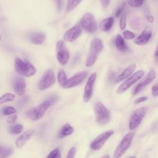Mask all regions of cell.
I'll return each mask as SVG.
<instances>
[{
    "label": "cell",
    "mask_w": 158,
    "mask_h": 158,
    "mask_svg": "<svg viewBox=\"0 0 158 158\" xmlns=\"http://www.w3.org/2000/svg\"><path fill=\"white\" fill-rule=\"evenodd\" d=\"M58 99L57 96H52L40 105L33 107L26 112L28 118L33 120H38L41 119L44 115L46 110L56 102Z\"/></svg>",
    "instance_id": "1"
},
{
    "label": "cell",
    "mask_w": 158,
    "mask_h": 158,
    "mask_svg": "<svg viewBox=\"0 0 158 158\" xmlns=\"http://www.w3.org/2000/svg\"><path fill=\"white\" fill-rule=\"evenodd\" d=\"M103 49V44L102 40L99 38H94L90 43V48L86 60V66H93L99 55Z\"/></svg>",
    "instance_id": "2"
},
{
    "label": "cell",
    "mask_w": 158,
    "mask_h": 158,
    "mask_svg": "<svg viewBox=\"0 0 158 158\" xmlns=\"http://www.w3.org/2000/svg\"><path fill=\"white\" fill-rule=\"evenodd\" d=\"M15 69L19 74L27 77H32L36 72V68L30 62L20 58L15 59Z\"/></svg>",
    "instance_id": "3"
},
{
    "label": "cell",
    "mask_w": 158,
    "mask_h": 158,
    "mask_svg": "<svg viewBox=\"0 0 158 158\" xmlns=\"http://www.w3.org/2000/svg\"><path fill=\"white\" fill-rule=\"evenodd\" d=\"M96 122L101 125H105L110 120V112L107 108L99 101L96 102L93 105Z\"/></svg>",
    "instance_id": "4"
},
{
    "label": "cell",
    "mask_w": 158,
    "mask_h": 158,
    "mask_svg": "<svg viewBox=\"0 0 158 158\" xmlns=\"http://www.w3.org/2000/svg\"><path fill=\"white\" fill-rule=\"evenodd\" d=\"M134 136V132H129L124 136L120 143L117 145L112 158H120L125 153L131 146Z\"/></svg>",
    "instance_id": "5"
},
{
    "label": "cell",
    "mask_w": 158,
    "mask_h": 158,
    "mask_svg": "<svg viewBox=\"0 0 158 158\" xmlns=\"http://www.w3.org/2000/svg\"><path fill=\"white\" fill-rule=\"evenodd\" d=\"M85 31L89 33H93L97 30V23L94 15L90 13H85L80 19L79 23Z\"/></svg>",
    "instance_id": "6"
},
{
    "label": "cell",
    "mask_w": 158,
    "mask_h": 158,
    "mask_svg": "<svg viewBox=\"0 0 158 158\" xmlns=\"http://www.w3.org/2000/svg\"><path fill=\"white\" fill-rule=\"evenodd\" d=\"M144 75V72L142 70H139L135 72L133 75L127 78L117 88V93L122 94L124 93L126 90L130 88L135 83L138 81L141 78H142Z\"/></svg>",
    "instance_id": "7"
},
{
    "label": "cell",
    "mask_w": 158,
    "mask_h": 158,
    "mask_svg": "<svg viewBox=\"0 0 158 158\" xmlns=\"http://www.w3.org/2000/svg\"><path fill=\"white\" fill-rule=\"evenodd\" d=\"M147 110L146 107H142L133 111L129 120L130 130H133L135 129L141 123L147 113Z\"/></svg>",
    "instance_id": "8"
},
{
    "label": "cell",
    "mask_w": 158,
    "mask_h": 158,
    "mask_svg": "<svg viewBox=\"0 0 158 158\" xmlns=\"http://www.w3.org/2000/svg\"><path fill=\"white\" fill-rule=\"evenodd\" d=\"M57 61L62 65H65L69 59L70 54L63 40H59L56 43Z\"/></svg>",
    "instance_id": "9"
},
{
    "label": "cell",
    "mask_w": 158,
    "mask_h": 158,
    "mask_svg": "<svg viewBox=\"0 0 158 158\" xmlns=\"http://www.w3.org/2000/svg\"><path fill=\"white\" fill-rule=\"evenodd\" d=\"M56 81L55 74L52 69L48 70L42 76L38 84V88L41 91L51 87Z\"/></svg>",
    "instance_id": "10"
},
{
    "label": "cell",
    "mask_w": 158,
    "mask_h": 158,
    "mask_svg": "<svg viewBox=\"0 0 158 158\" xmlns=\"http://www.w3.org/2000/svg\"><path fill=\"white\" fill-rule=\"evenodd\" d=\"M156 77V73L154 70L151 69L149 73L144 77L142 80L136 86L135 89L133 91V94L136 95L144 89L148 85L151 83Z\"/></svg>",
    "instance_id": "11"
},
{
    "label": "cell",
    "mask_w": 158,
    "mask_h": 158,
    "mask_svg": "<svg viewBox=\"0 0 158 158\" xmlns=\"http://www.w3.org/2000/svg\"><path fill=\"white\" fill-rule=\"evenodd\" d=\"M114 134V131L110 130L106 131L98 136L90 144V148L94 151L100 149L105 144L106 141Z\"/></svg>",
    "instance_id": "12"
},
{
    "label": "cell",
    "mask_w": 158,
    "mask_h": 158,
    "mask_svg": "<svg viewBox=\"0 0 158 158\" xmlns=\"http://www.w3.org/2000/svg\"><path fill=\"white\" fill-rule=\"evenodd\" d=\"M97 77V73L96 72L93 73L91 74V75L89 77L88 81H86L85 89H84V94L83 96V99L85 102H88L92 96H93V86L94 81L96 80Z\"/></svg>",
    "instance_id": "13"
},
{
    "label": "cell",
    "mask_w": 158,
    "mask_h": 158,
    "mask_svg": "<svg viewBox=\"0 0 158 158\" xmlns=\"http://www.w3.org/2000/svg\"><path fill=\"white\" fill-rule=\"evenodd\" d=\"M82 28L80 24H76L69 30H67L64 34V39L67 42H73L81 34Z\"/></svg>",
    "instance_id": "14"
},
{
    "label": "cell",
    "mask_w": 158,
    "mask_h": 158,
    "mask_svg": "<svg viewBox=\"0 0 158 158\" xmlns=\"http://www.w3.org/2000/svg\"><path fill=\"white\" fill-rule=\"evenodd\" d=\"M87 75L88 73L86 72H81L76 73L69 79L67 78L65 83L62 88L65 89H68L76 86L86 78Z\"/></svg>",
    "instance_id": "15"
},
{
    "label": "cell",
    "mask_w": 158,
    "mask_h": 158,
    "mask_svg": "<svg viewBox=\"0 0 158 158\" xmlns=\"http://www.w3.org/2000/svg\"><path fill=\"white\" fill-rule=\"evenodd\" d=\"M35 133V130L33 129H30L23 132L15 141V146L17 148H22L33 136Z\"/></svg>",
    "instance_id": "16"
},
{
    "label": "cell",
    "mask_w": 158,
    "mask_h": 158,
    "mask_svg": "<svg viewBox=\"0 0 158 158\" xmlns=\"http://www.w3.org/2000/svg\"><path fill=\"white\" fill-rule=\"evenodd\" d=\"M13 88L17 94L19 96L23 95L26 89L25 80L21 77H15L13 81Z\"/></svg>",
    "instance_id": "17"
},
{
    "label": "cell",
    "mask_w": 158,
    "mask_h": 158,
    "mask_svg": "<svg viewBox=\"0 0 158 158\" xmlns=\"http://www.w3.org/2000/svg\"><path fill=\"white\" fill-rule=\"evenodd\" d=\"M152 36V33L150 30L146 29L143 31V32L136 38H135L133 40V42L135 44L139 45V46H143L146 44L151 39Z\"/></svg>",
    "instance_id": "18"
},
{
    "label": "cell",
    "mask_w": 158,
    "mask_h": 158,
    "mask_svg": "<svg viewBox=\"0 0 158 158\" xmlns=\"http://www.w3.org/2000/svg\"><path fill=\"white\" fill-rule=\"evenodd\" d=\"M135 69H136L135 64H131V65H128L119 75H118L117 77V78H115V82L118 83V82L122 81L123 80H125L127 78H128L130 76H131L132 75V73L135 71Z\"/></svg>",
    "instance_id": "19"
},
{
    "label": "cell",
    "mask_w": 158,
    "mask_h": 158,
    "mask_svg": "<svg viewBox=\"0 0 158 158\" xmlns=\"http://www.w3.org/2000/svg\"><path fill=\"white\" fill-rule=\"evenodd\" d=\"M30 41L36 45H40L43 43L46 39V35L42 32H34L28 35Z\"/></svg>",
    "instance_id": "20"
},
{
    "label": "cell",
    "mask_w": 158,
    "mask_h": 158,
    "mask_svg": "<svg viewBox=\"0 0 158 158\" xmlns=\"http://www.w3.org/2000/svg\"><path fill=\"white\" fill-rule=\"evenodd\" d=\"M114 24V18L109 17L102 20L99 24V28L102 31H108Z\"/></svg>",
    "instance_id": "21"
},
{
    "label": "cell",
    "mask_w": 158,
    "mask_h": 158,
    "mask_svg": "<svg viewBox=\"0 0 158 158\" xmlns=\"http://www.w3.org/2000/svg\"><path fill=\"white\" fill-rule=\"evenodd\" d=\"M115 46L117 49L121 52H125L128 49L127 45L125 43L123 37L122 36L120 35H117L116 36Z\"/></svg>",
    "instance_id": "22"
},
{
    "label": "cell",
    "mask_w": 158,
    "mask_h": 158,
    "mask_svg": "<svg viewBox=\"0 0 158 158\" xmlns=\"http://www.w3.org/2000/svg\"><path fill=\"white\" fill-rule=\"evenodd\" d=\"M73 132V127L67 123L60 128L58 133V136L60 138H62L64 137L70 135Z\"/></svg>",
    "instance_id": "23"
},
{
    "label": "cell",
    "mask_w": 158,
    "mask_h": 158,
    "mask_svg": "<svg viewBox=\"0 0 158 158\" xmlns=\"http://www.w3.org/2000/svg\"><path fill=\"white\" fill-rule=\"evenodd\" d=\"M57 77V81L59 84L60 85V86L63 87V86L64 85V84L65 83L67 80V77L64 70L62 69L59 70L58 72Z\"/></svg>",
    "instance_id": "24"
},
{
    "label": "cell",
    "mask_w": 158,
    "mask_h": 158,
    "mask_svg": "<svg viewBox=\"0 0 158 158\" xmlns=\"http://www.w3.org/2000/svg\"><path fill=\"white\" fill-rule=\"evenodd\" d=\"M82 0H68L66 5V11L69 12L73 10Z\"/></svg>",
    "instance_id": "25"
},
{
    "label": "cell",
    "mask_w": 158,
    "mask_h": 158,
    "mask_svg": "<svg viewBox=\"0 0 158 158\" xmlns=\"http://www.w3.org/2000/svg\"><path fill=\"white\" fill-rule=\"evenodd\" d=\"M23 130V127L21 124H15L9 127V131L10 133L13 135L20 134L22 132Z\"/></svg>",
    "instance_id": "26"
},
{
    "label": "cell",
    "mask_w": 158,
    "mask_h": 158,
    "mask_svg": "<svg viewBox=\"0 0 158 158\" xmlns=\"http://www.w3.org/2000/svg\"><path fill=\"white\" fill-rule=\"evenodd\" d=\"M14 99H15L14 94H13L12 93H5L0 97V105L4 104L6 102H7L12 101Z\"/></svg>",
    "instance_id": "27"
},
{
    "label": "cell",
    "mask_w": 158,
    "mask_h": 158,
    "mask_svg": "<svg viewBox=\"0 0 158 158\" xmlns=\"http://www.w3.org/2000/svg\"><path fill=\"white\" fill-rule=\"evenodd\" d=\"M14 149L11 148H4L0 152V158H8L13 152Z\"/></svg>",
    "instance_id": "28"
},
{
    "label": "cell",
    "mask_w": 158,
    "mask_h": 158,
    "mask_svg": "<svg viewBox=\"0 0 158 158\" xmlns=\"http://www.w3.org/2000/svg\"><path fill=\"white\" fill-rule=\"evenodd\" d=\"M145 0H127V3L131 7H139L144 2Z\"/></svg>",
    "instance_id": "29"
},
{
    "label": "cell",
    "mask_w": 158,
    "mask_h": 158,
    "mask_svg": "<svg viewBox=\"0 0 158 158\" xmlns=\"http://www.w3.org/2000/svg\"><path fill=\"white\" fill-rule=\"evenodd\" d=\"M17 112V110L12 106H7L2 110V114L4 115H10Z\"/></svg>",
    "instance_id": "30"
},
{
    "label": "cell",
    "mask_w": 158,
    "mask_h": 158,
    "mask_svg": "<svg viewBox=\"0 0 158 158\" xmlns=\"http://www.w3.org/2000/svg\"><path fill=\"white\" fill-rule=\"evenodd\" d=\"M46 158H61V154L60 150L58 148L53 149L48 155Z\"/></svg>",
    "instance_id": "31"
},
{
    "label": "cell",
    "mask_w": 158,
    "mask_h": 158,
    "mask_svg": "<svg viewBox=\"0 0 158 158\" xmlns=\"http://www.w3.org/2000/svg\"><path fill=\"white\" fill-rule=\"evenodd\" d=\"M123 36L125 39L128 40H133L136 37L135 34L130 30H124L123 31Z\"/></svg>",
    "instance_id": "32"
},
{
    "label": "cell",
    "mask_w": 158,
    "mask_h": 158,
    "mask_svg": "<svg viewBox=\"0 0 158 158\" xmlns=\"http://www.w3.org/2000/svg\"><path fill=\"white\" fill-rule=\"evenodd\" d=\"M127 25V17L125 14H123L120 19V28L121 30L125 29Z\"/></svg>",
    "instance_id": "33"
},
{
    "label": "cell",
    "mask_w": 158,
    "mask_h": 158,
    "mask_svg": "<svg viewBox=\"0 0 158 158\" xmlns=\"http://www.w3.org/2000/svg\"><path fill=\"white\" fill-rule=\"evenodd\" d=\"M17 119V115L16 114H12L9 115L6 119V122L8 124H13L14 123Z\"/></svg>",
    "instance_id": "34"
},
{
    "label": "cell",
    "mask_w": 158,
    "mask_h": 158,
    "mask_svg": "<svg viewBox=\"0 0 158 158\" xmlns=\"http://www.w3.org/2000/svg\"><path fill=\"white\" fill-rule=\"evenodd\" d=\"M76 148L75 147H72L70 148V149L69 150L67 156L66 157V158H74L75 156V153H76Z\"/></svg>",
    "instance_id": "35"
},
{
    "label": "cell",
    "mask_w": 158,
    "mask_h": 158,
    "mask_svg": "<svg viewBox=\"0 0 158 158\" xmlns=\"http://www.w3.org/2000/svg\"><path fill=\"white\" fill-rule=\"evenodd\" d=\"M125 3H122L117 9L116 12H115V17H118L120 14L123 12V10L124 9V7H125Z\"/></svg>",
    "instance_id": "36"
},
{
    "label": "cell",
    "mask_w": 158,
    "mask_h": 158,
    "mask_svg": "<svg viewBox=\"0 0 158 158\" xmlns=\"http://www.w3.org/2000/svg\"><path fill=\"white\" fill-rule=\"evenodd\" d=\"M29 100V98L28 96H25L23 98H22V99H20L19 102H18V106L19 107H22L23 106H24L25 104H26V103Z\"/></svg>",
    "instance_id": "37"
},
{
    "label": "cell",
    "mask_w": 158,
    "mask_h": 158,
    "mask_svg": "<svg viewBox=\"0 0 158 158\" xmlns=\"http://www.w3.org/2000/svg\"><path fill=\"white\" fill-rule=\"evenodd\" d=\"M157 94H158V84L157 83H156L152 88V95L154 97H156Z\"/></svg>",
    "instance_id": "38"
},
{
    "label": "cell",
    "mask_w": 158,
    "mask_h": 158,
    "mask_svg": "<svg viewBox=\"0 0 158 158\" xmlns=\"http://www.w3.org/2000/svg\"><path fill=\"white\" fill-rule=\"evenodd\" d=\"M148 99V97H146V96L139 97V98H138V99H136L135 101V103L136 104H139V103H141V102H143L146 101Z\"/></svg>",
    "instance_id": "39"
},
{
    "label": "cell",
    "mask_w": 158,
    "mask_h": 158,
    "mask_svg": "<svg viewBox=\"0 0 158 158\" xmlns=\"http://www.w3.org/2000/svg\"><path fill=\"white\" fill-rule=\"evenodd\" d=\"M100 2L103 8H107L109 6L110 0H100Z\"/></svg>",
    "instance_id": "40"
},
{
    "label": "cell",
    "mask_w": 158,
    "mask_h": 158,
    "mask_svg": "<svg viewBox=\"0 0 158 158\" xmlns=\"http://www.w3.org/2000/svg\"><path fill=\"white\" fill-rule=\"evenodd\" d=\"M55 1H56V5H57L58 11H60L62 9V0H55Z\"/></svg>",
    "instance_id": "41"
},
{
    "label": "cell",
    "mask_w": 158,
    "mask_h": 158,
    "mask_svg": "<svg viewBox=\"0 0 158 158\" xmlns=\"http://www.w3.org/2000/svg\"><path fill=\"white\" fill-rule=\"evenodd\" d=\"M147 20L149 22H150V23H152L153 22H154V17L152 16V15H148V17H147Z\"/></svg>",
    "instance_id": "42"
},
{
    "label": "cell",
    "mask_w": 158,
    "mask_h": 158,
    "mask_svg": "<svg viewBox=\"0 0 158 158\" xmlns=\"http://www.w3.org/2000/svg\"><path fill=\"white\" fill-rule=\"evenodd\" d=\"M157 48H156V51H155V52H154V57L156 59V60L157 61V58H158V56H157Z\"/></svg>",
    "instance_id": "43"
},
{
    "label": "cell",
    "mask_w": 158,
    "mask_h": 158,
    "mask_svg": "<svg viewBox=\"0 0 158 158\" xmlns=\"http://www.w3.org/2000/svg\"><path fill=\"white\" fill-rule=\"evenodd\" d=\"M101 158H109V156L108 154H106L105 156H104L103 157H102Z\"/></svg>",
    "instance_id": "44"
},
{
    "label": "cell",
    "mask_w": 158,
    "mask_h": 158,
    "mask_svg": "<svg viewBox=\"0 0 158 158\" xmlns=\"http://www.w3.org/2000/svg\"><path fill=\"white\" fill-rule=\"evenodd\" d=\"M4 149V148L2 146H0V152L2 151V149Z\"/></svg>",
    "instance_id": "45"
},
{
    "label": "cell",
    "mask_w": 158,
    "mask_h": 158,
    "mask_svg": "<svg viewBox=\"0 0 158 158\" xmlns=\"http://www.w3.org/2000/svg\"><path fill=\"white\" fill-rule=\"evenodd\" d=\"M130 158H136L135 157H134V156H131V157H130Z\"/></svg>",
    "instance_id": "46"
},
{
    "label": "cell",
    "mask_w": 158,
    "mask_h": 158,
    "mask_svg": "<svg viewBox=\"0 0 158 158\" xmlns=\"http://www.w3.org/2000/svg\"><path fill=\"white\" fill-rule=\"evenodd\" d=\"M0 40H1V35H0Z\"/></svg>",
    "instance_id": "47"
}]
</instances>
